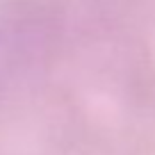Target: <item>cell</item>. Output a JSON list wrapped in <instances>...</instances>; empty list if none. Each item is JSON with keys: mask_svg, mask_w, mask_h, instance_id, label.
I'll return each mask as SVG.
<instances>
[{"mask_svg": "<svg viewBox=\"0 0 155 155\" xmlns=\"http://www.w3.org/2000/svg\"><path fill=\"white\" fill-rule=\"evenodd\" d=\"M55 41L50 16L37 5L0 2V94L28 80Z\"/></svg>", "mask_w": 155, "mask_h": 155, "instance_id": "cell-1", "label": "cell"}]
</instances>
